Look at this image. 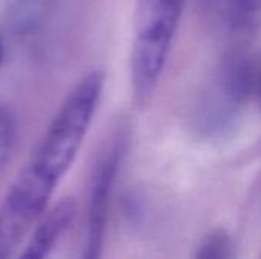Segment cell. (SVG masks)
Instances as JSON below:
<instances>
[{"label":"cell","mask_w":261,"mask_h":259,"mask_svg":"<svg viewBox=\"0 0 261 259\" xmlns=\"http://www.w3.org/2000/svg\"><path fill=\"white\" fill-rule=\"evenodd\" d=\"M76 214L73 198H64L55 205L40 221L18 259H47L63 234L70 227Z\"/></svg>","instance_id":"4"},{"label":"cell","mask_w":261,"mask_h":259,"mask_svg":"<svg viewBox=\"0 0 261 259\" xmlns=\"http://www.w3.org/2000/svg\"><path fill=\"white\" fill-rule=\"evenodd\" d=\"M14 148V125L9 114L0 105V171L6 166Z\"/></svg>","instance_id":"6"},{"label":"cell","mask_w":261,"mask_h":259,"mask_svg":"<svg viewBox=\"0 0 261 259\" xmlns=\"http://www.w3.org/2000/svg\"><path fill=\"white\" fill-rule=\"evenodd\" d=\"M255 69L248 58L229 60L216 75L196 111V125L208 137L225 134L255 92Z\"/></svg>","instance_id":"3"},{"label":"cell","mask_w":261,"mask_h":259,"mask_svg":"<svg viewBox=\"0 0 261 259\" xmlns=\"http://www.w3.org/2000/svg\"><path fill=\"white\" fill-rule=\"evenodd\" d=\"M232 243L226 232L214 231L200 244L194 259H231Z\"/></svg>","instance_id":"5"},{"label":"cell","mask_w":261,"mask_h":259,"mask_svg":"<svg viewBox=\"0 0 261 259\" xmlns=\"http://www.w3.org/2000/svg\"><path fill=\"white\" fill-rule=\"evenodd\" d=\"M187 0H138L135 12L130 73L135 99L153 98L167 66Z\"/></svg>","instance_id":"2"},{"label":"cell","mask_w":261,"mask_h":259,"mask_svg":"<svg viewBox=\"0 0 261 259\" xmlns=\"http://www.w3.org/2000/svg\"><path fill=\"white\" fill-rule=\"evenodd\" d=\"M261 0H232L234 15L240 20H248L255 17L260 11Z\"/></svg>","instance_id":"7"},{"label":"cell","mask_w":261,"mask_h":259,"mask_svg":"<svg viewBox=\"0 0 261 259\" xmlns=\"http://www.w3.org/2000/svg\"><path fill=\"white\" fill-rule=\"evenodd\" d=\"M104 87L101 72L87 73L69 93L0 206V259H6L44 214L70 169L96 113Z\"/></svg>","instance_id":"1"},{"label":"cell","mask_w":261,"mask_h":259,"mask_svg":"<svg viewBox=\"0 0 261 259\" xmlns=\"http://www.w3.org/2000/svg\"><path fill=\"white\" fill-rule=\"evenodd\" d=\"M3 60V44H2V40H0V63Z\"/></svg>","instance_id":"8"}]
</instances>
